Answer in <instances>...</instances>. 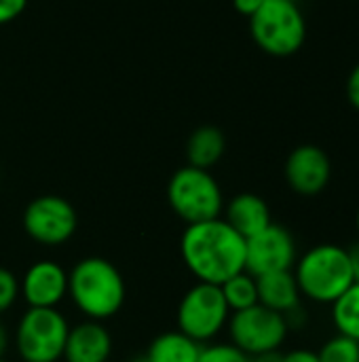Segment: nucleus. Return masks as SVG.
<instances>
[{
    "instance_id": "1",
    "label": "nucleus",
    "mask_w": 359,
    "mask_h": 362,
    "mask_svg": "<svg viewBox=\"0 0 359 362\" xmlns=\"http://www.w3.org/2000/svg\"><path fill=\"white\" fill-rule=\"evenodd\" d=\"M180 255L197 282L220 286L235 274L245 272V238L222 216L186 225Z\"/></svg>"
},
{
    "instance_id": "2",
    "label": "nucleus",
    "mask_w": 359,
    "mask_h": 362,
    "mask_svg": "<svg viewBox=\"0 0 359 362\" xmlns=\"http://www.w3.org/2000/svg\"><path fill=\"white\" fill-rule=\"evenodd\" d=\"M68 295L85 318L106 322L123 310L127 288L114 263L102 257H87L70 269Z\"/></svg>"
},
{
    "instance_id": "3",
    "label": "nucleus",
    "mask_w": 359,
    "mask_h": 362,
    "mask_svg": "<svg viewBox=\"0 0 359 362\" xmlns=\"http://www.w3.org/2000/svg\"><path fill=\"white\" fill-rule=\"evenodd\" d=\"M292 274L305 299L317 305H332L355 280L349 252L339 244H317L296 259Z\"/></svg>"
},
{
    "instance_id": "4",
    "label": "nucleus",
    "mask_w": 359,
    "mask_h": 362,
    "mask_svg": "<svg viewBox=\"0 0 359 362\" xmlns=\"http://www.w3.org/2000/svg\"><path fill=\"white\" fill-rule=\"evenodd\" d=\"M254 42L269 55L290 57L307 38V21L294 0H264L250 17Z\"/></svg>"
},
{
    "instance_id": "5",
    "label": "nucleus",
    "mask_w": 359,
    "mask_h": 362,
    "mask_svg": "<svg viewBox=\"0 0 359 362\" xmlns=\"http://www.w3.org/2000/svg\"><path fill=\"white\" fill-rule=\"evenodd\" d=\"M167 202L186 225L218 218L224 210V197L218 180L209 170L195 165H184L169 178Z\"/></svg>"
},
{
    "instance_id": "6",
    "label": "nucleus",
    "mask_w": 359,
    "mask_h": 362,
    "mask_svg": "<svg viewBox=\"0 0 359 362\" xmlns=\"http://www.w3.org/2000/svg\"><path fill=\"white\" fill-rule=\"evenodd\" d=\"M68 333V318L57 308H28L15 329L17 354L23 362L61 361Z\"/></svg>"
},
{
    "instance_id": "7",
    "label": "nucleus",
    "mask_w": 359,
    "mask_h": 362,
    "mask_svg": "<svg viewBox=\"0 0 359 362\" xmlns=\"http://www.w3.org/2000/svg\"><path fill=\"white\" fill-rule=\"evenodd\" d=\"M229 318L231 310L220 286L207 282H197L190 286L182 295L176 314L178 331L199 344H209L216 339L222 329H226Z\"/></svg>"
},
{
    "instance_id": "8",
    "label": "nucleus",
    "mask_w": 359,
    "mask_h": 362,
    "mask_svg": "<svg viewBox=\"0 0 359 362\" xmlns=\"http://www.w3.org/2000/svg\"><path fill=\"white\" fill-rule=\"evenodd\" d=\"M226 329L231 335V344L248 356L279 352L290 335L286 316L260 303L241 312H233Z\"/></svg>"
},
{
    "instance_id": "9",
    "label": "nucleus",
    "mask_w": 359,
    "mask_h": 362,
    "mask_svg": "<svg viewBox=\"0 0 359 362\" xmlns=\"http://www.w3.org/2000/svg\"><path fill=\"white\" fill-rule=\"evenodd\" d=\"M78 227L74 206L59 195H40L23 210L25 233L42 246L66 244Z\"/></svg>"
},
{
    "instance_id": "10",
    "label": "nucleus",
    "mask_w": 359,
    "mask_h": 362,
    "mask_svg": "<svg viewBox=\"0 0 359 362\" xmlns=\"http://www.w3.org/2000/svg\"><path fill=\"white\" fill-rule=\"evenodd\" d=\"M296 259V240L281 225L271 223L267 229L245 240V272L254 278L275 272H290Z\"/></svg>"
},
{
    "instance_id": "11",
    "label": "nucleus",
    "mask_w": 359,
    "mask_h": 362,
    "mask_svg": "<svg viewBox=\"0 0 359 362\" xmlns=\"http://www.w3.org/2000/svg\"><path fill=\"white\" fill-rule=\"evenodd\" d=\"M332 178V161L328 153L315 144L296 146L286 159V180L290 189L303 197L320 195Z\"/></svg>"
},
{
    "instance_id": "12",
    "label": "nucleus",
    "mask_w": 359,
    "mask_h": 362,
    "mask_svg": "<svg viewBox=\"0 0 359 362\" xmlns=\"http://www.w3.org/2000/svg\"><path fill=\"white\" fill-rule=\"evenodd\" d=\"M19 293L30 308H57L68 297V272L55 261H36L23 274Z\"/></svg>"
},
{
    "instance_id": "13",
    "label": "nucleus",
    "mask_w": 359,
    "mask_h": 362,
    "mask_svg": "<svg viewBox=\"0 0 359 362\" xmlns=\"http://www.w3.org/2000/svg\"><path fill=\"white\" fill-rule=\"evenodd\" d=\"M112 356V335L99 320H83L70 327L63 361L66 362H108Z\"/></svg>"
},
{
    "instance_id": "14",
    "label": "nucleus",
    "mask_w": 359,
    "mask_h": 362,
    "mask_svg": "<svg viewBox=\"0 0 359 362\" xmlns=\"http://www.w3.org/2000/svg\"><path fill=\"white\" fill-rule=\"evenodd\" d=\"M224 221L245 240L267 229L273 218L269 204L256 193H239L224 208Z\"/></svg>"
},
{
    "instance_id": "15",
    "label": "nucleus",
    "mask_w": 359,
    "mask_h": 362,
    "mask_svg": "<svg viewBox=\"0 0 359 362\" xmlns=\"http://www.w3.org/2000/svg\"><path fill=\"white\" fill-rule=\"evenodd\" d=\"M256 286H258V303L279 314L292 312L303 301L292 269L260 276L256 278Z\"/></svg>"
},
{
    "instance_id": "16",
    "label": "nucleus",
    "mask_w": 359,
    "mask_h": 362,
    "mask_svg": "<svg viewBox=\"0 0 359 362\" xmlns=\"http://www.w3.org/2000/svg\"><path fill=\"white\" fill-rule=\"evenodd\" d=\"M224 151H226L224 134H222V129H218L214 125L197 127L186 142L188 165H195L201 170H209L212 165H216L222 159Z\"/></svg>"
},
{
    "instance_id": "17",
    "label": "nucleus",
    "mask_w": 359,
    "mask_h": 362,
    "mask_svg": "<svg viewBox=\"0 0 359 362\" xmlns=\"http://www.w3.org/2000/svg\"><path fill=\"white\" fill-rule=\"evenodd\" d=\"M201 346L203 344L190 339L180 331H167L150 341L144 356L148 362H197Z\"/></svg>"
},
{
    "instance_id": "18",
    "label": "nucleus",
    "mask_w": 359,
    "mask_h": 362,
    "mask_svg": "<svg viewBox=\"0 0 359 362\" xmlns=\"http://www.w3.org/2000/svg\"><path fill=\"white\" fill-rule=\"evenodd\" d=\"M332 325L336 333L359 341V282H353L332 305Z\"/></svg>"
},
{
    "instance_id": "19",
    "label": "nucleus",
    "mask_w": 359,
    "mask_h": 362,
    "mask_svg": "<svg viewBox=\"0 0 359 362\" xmlns=\"http://www.w3.org/2000/svg\"><path fill=\"white\" fill-rule=\"evenodd\" d=\"M220 291L224 295V301H226L231 314L248 310V308L258 303L256 278L252 274H248V272H239L233 278H229L224 284H220Z\"/></svg>"
},
{
    "instance_id": "20",
    "label": "nucleus",
    "mask_w": 359,
    "mask_h": 362,
    "mask_svg": "<svg viewBox=\"0 0 359 362\" xmlns=\"http://www.w3.org/2000/svg\"><path fill=\"white\" fill-rule=\"evenodd\" d=\"M320 362H359V341L336 333L317 350Z\"/></svg>"
},
{
    "instance_id": "21",
    "label": "nucleus",
    "mask_w": 359,
    "mask_h": 362,
    "mask_svg": "<svg viewBox=\"0 0 359 362\" xmlns=\"http://www.w3.org/2000/svg\"><path fill=\"white\" fill-rule=\"evenodd\" d=\"M197 362H250V356L233 344H203Z\"/></svg>"
},
{
    "instance_id": "22",
    "label": "nucleus",
    "mask_w": 359,
    "mask_h": 362,
    "mask_svg": "<svg viewBox=\"0 0 359 362\" xmlns=\"http://www.w3.org/2000/svg\"><path fill=\"white\" fill-rule=\"evenodd\" d=\"M17 297H19V280H17V276L11 269L0 267V316L15 305Z\"/></svg>"
},
{
    "instance_id": "23",
    "label": "nucleus",
    "mask_w": 359,
    "mask_h": 362,
    "mask_svg": "<svg viewBox=\"0 0 359 362\" xmlns=\"http://www.w3.org/2000/svg\"><path fill=\"white\" fill-rule=\"evenodd\" d=\"M25 4L28 0H0V25L17 19L23 13Z\"/></svg>"
},
{
    "instance_id": "24",
    "label": "nucleus",
    "mask_w": 359,
    "mask_h": 362,
    "mask_svg": "<svg viewBox=\"0 0 359 362\" xmlns=\"http://www.w3.org/2000/svg\"><path fill=\"white\" fill-rule=\"evenodd\" d=\"M279 362H320V358H317V352H313V350L296 348V350H290V352L281 354Z\"/></svg>"
},
{
    "instance_id": "25",
    "label": "nucleus",
    "mask_w": 359,
    "mask_h": 362,
    "mask_svg": "<svg viewBox=\"0 0 359 362\" xmlns=\"http://www.w3.org/2000/svg\"><path fill=\"white\" fill-rule=\"evenodd\" d=\"M347 98H349L351 106L359 110V64L349 72V78H347Z\"/></svg>"
},
{
    "instance_id": "26",
    "label": "nucleus",
    "mask_w": 359,
    "mask_h": 362,
    "mask_svg": "<svg viewBox=\"0 0 359 362\" xmlns=\"http://www.w3.org/2000/svg\"><path fill=\"white\" fill-rule=\"evenodd\" d=\"M262 2H264V0H233V6H235L241 15L252 17V15L262 6Z\"/></svg>"
},
{
    "instance_id": "27",
    "label": "nucleus",
    "mask_w": 359,
    "mask_h": 362,
    "mask_svg": "<svg viewBox=\"0 0 359 362\" xmlns=\"http://www.w3.org/2000/svg\"><path fill=\"white\" fill-rule=\"evenodd\" d=\"M347 252H349V263H351L353 280L359 282V240L353 244V246H349V248H347Z\"/></svg>"
},
{
    "instance_id": "28",
    "label": "nucleus",
    "mask_w": 359,
    "mask_h": 362,
    "mask_svg": "<svg viewBox=\"0 0 359 362\" xmlns=\"http://www.w3.org/2000/svg\"><path fill=\"white\" fill-rule=\"evenodd\" d=\"M8 341H11V337H8L6 325L0 320V358H4V354H6V350H8Z\"/></svg>"
},
{
    "instance_id": "29",
    "label": "nucleus",
    "mask_w": 359,
    "mask_h": 362,
    "mask_svg": "<svg viewBox=\"0 0 359 362\" xmlns=\"http://www.w3.org/2000/svg\"><path fill=\"white\" fill-rule=\"evenodd\" d=\"M279 361H281V352H269V354L250 356V362H279Z\"/></svg>"
},
{
    "instance_id": "30",
    "label": "nucleus",
    "mask_w": 359,
    "mask_h": 362,
    "mask_svg": "<svg viewBox=\"0 0 359 362\" xmlns=\"http://www.w3.org/2000/svg\"><path fill=\"white\" fill-rule=\"evenodd\" d=\"M129 362H148V358H146V356L142 354V356H135V358H131Z\"/></svg>"
},
{
    "instance_id": "31",
    "label": "nucleus",
    "mask_w": 359,
    "mask_h": 362,
    "mask_svg": "<svg viewBox=\"0 0 359 362\" xmlns=\"http://www.w3.org/2000/svg\"><path fill=\"white\" fill-rule=\"evenodd\" d=\"M355 227H358V238H359V208H358V214H355Z\"/></svg>"
},
{
    "instance_id": "32",
    "label": "nucleus",
    "mask_w": 359,
    "mask_h": 362,
    "mask_svg": "<svg viewBox=\"0 0 359 362\" xmlns=\"http://www.w3.org/2000/svg\"><path fill=\"white\" fill-rule=\"evenodd\" d=\"M0 362H6V361H4V358H0Z\"/></svg>"
}]
</instances>
